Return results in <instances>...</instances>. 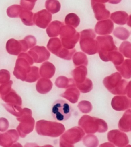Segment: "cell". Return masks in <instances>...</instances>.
Here are the masks:
<instances>
[{"instance_id": "6da1fadb", "label": "cell", "mask_w": 131, "mask_h": 147, "mask_svg": "<svg viewBox=\"0 0 131 147\" xmlns=\"http://www.w3.org/2000/svg\"><path fill=\"white\" fill-rule=\"evenodd\" d=\"M36 131L38 134L57 138L65 131L64 126L61 123L41 120L36 123Z\"/></svg>"}, {"instance_id": "7a4b0ae2", "label": "cell", "mask_w": 131, "mask_h": 147, "mask_svg": "<svg viewBox=\"0 0 131 147\" xmlns=\"http://www.w3.org/2000/svg\"><path fill=\"white\" fill-rule=\"evenodd\" d=\"M105 87L110 92L114 95H124L127 91L128 82L122 80V76L118 72H115L106 77L103 81Z\"/></svg>"}, {"instance_id": "3957f363", "label": "cell", "mask_w": 131, "mask_h": 147, "mask_svg": "<svg viewBox=\"0 0 131 147\" xmlns=\"http://www.w3.org/2000/svg\"><path fill=\"white\" fill-rule=\"evenodd\" d=\"M79 126L83 128L86 133H103L107 130L106 122L101 119L88 115L82 116L79 121Z\"/></svg>"}, {"instance_id": "277c9868", "label": "cell", "mask_w": 131, "mask_h": 147, "mask_svg": "<svg viewBox=\"0 0 131 147\" xmlns=\"http://www.w3.org/2000/svg\"><path fill=\"white\" fill-rule=\"evenodd\" d=\"M34 63V60L28 53H21L16 61L13 75L17 79L25 81L27 76L31 71L30 66Z\"/></svg>"}, {"instance_id": "5b68a950", "label": "cell", "mask_w": 131, "mask_h": 147, "mask_svg": "<svg viewBox=\"0 0 131 147\" xmlns=\"http://www.w3.org/2000/svg\"><path fill=\"white\" fill-rule=\"evenodd\" d=\"M17 120L20 122L17 130L21 138H25L29 133L34 130L35 121L32 117L30 109L24 108L21 116L17 117Z\"/></svg>"}, {"instance_id": "8992f818", "label": "cell", "mask_w": 131, "mask_h": 147, "mask_svg": "<svg viewBox=\"0 0 131 147\" xmlns=\"http://www.w3.org/2000/svg\"><path fill=\"white\" fill-rule=\"evenodd\" d=\"M95 37L93 30L89 29L81 31L80 39L81 50L88 55L95 54L98 51L97 41L94 40Z\"/></svg>"}, {"instance_id": "52a82bcc", "label": "cell", "mask_w": 131, "mask_h": 147, "mask_svg": "<svg viewBox=\"0 0 131 147\" xmlns=\"http://www.w3.org/2000/svg\"><path fill=\"white\" fill-rule=\"evenodd\" d=\"M52 115L57 121H66L71 115V108L63 100H58L53 103L51 110Z\"/></svg>"}, {"instance_id": "ba28073f", "label": "cell", "mask_w": 131, "mask_h": 147, "mask_svg": "<svg viewBox=\"0 0 131 147\" xmlns=\"http://www.w3.org/2000/svg\"><path fill=\"white\" fill-rule=\"evenodd\" d=\"M67 29L68 32L65 26L62 28L60 31V38L64 47L71 49L74 48L75 44L77 43L79 34L74 28L71 27H68Z\"/></svg>"}, {"instance_id": "9c48e42d", "label": "cell", "mask_w": 131, "mask_h": 147, "mask_svg": "<svg viewBox=\"0 0 131 147\" xmlns=\"http://www.w3.org/2000/svg\"><path fill=\"white\" fill-rule=\"evenodd\" d=\"M85 135L83 131L79 127L69 129L60 138V146L63 147L64 144H74L81 141Z\"/></svg>"}, {"instance_id": "30bf717a", "label": "cell", "mask_w": 131, "mask_h": 147, "mask_svg": "<svg viewBox=\"0 0 131 147\" xmlns=\"http://www.w3.org/2000/svg\"><path fill=\"white\" fill-rule=\"evenodd\" d=\"M6 48L8 53L14 55H17L21 52H26L29 48L25 39L17 40L13 38L7 41Z\"/></svg>"}, {"instance_id": "8fae6325", "label": "cell", "mask_w": 131, "mask_h": 147, "mask_svg": "<svg viewBox=\"0 0 131 147\" xmlns=\"http://www.w3.org/2000/svg\"><path fill=\"white\" fill-rule=\"evenodd\" d=\"M36 63H41L48 60L50 56V52L44 46H36L28 52Z\"/></svg>"}, {"instance_id": "7c38bea8", "label": "cell", "mask_w": 131, "mask_h": 147, "mask_svg": "<svg viewBox=\"0 0 131 147\" xmlns=\"http://www.w3.org/2000/svg\"><path fill=\"white\" fill-rule=\"evenodd\" d=\"M107 139L118 147L126 146L129 142L127 135L117 130L110 131L107 134Z\"/></svg>"}, {"instance_id": "4fadbf2b", "label": "cell", "mask_w": 131, "mask_h": 147, "mask_svg": "<svg viewBox=\"0 0 131 147\" xmlns=\"http://www.w3.org/2000/svg\"><path fill=\"white\" fill-rule=\"evenodd\" d=\"M52 20V15L46 10L43 9L34 14V24L41 28L45 29Z\"/></svg>"}, {"instance_id": "5bb4252c", "label": "cell", "mask_w": 131, "mask_h": 147, "mask_svg": "<svg viewBox=\"0 0 131 147\" xmlns=\"http://www.w3.org/2000/svg\"><path fill=\"white\" fill-rule=\"evenodd\" d=\"M19 135L15 130H8L3 134L0 133V146L10 147L19 140Z\"/></svg>"}, {"instance_id": "9a60e30c", "label": "cell", "mask_w": 131, "mask_h": 147, "mask_svg": "<svg viewBox=\"0 0 131 147\" xmlns=\"http://www.w3.org/2000/svg\"><path fill=\"white\" fill-rule=\"evenodd\" d=\"M130 100L125 96H116L112 99L111 105L116 111H124L130 108Z\"/></svg>"}, {"instance_id": "2e32d148", "label": "cell", "mask_w": 131, "mask_h": 147, "mask_svg": "<svg viewBox=\"0 0 131 147\" xmlns=\"http://www.w3.org/2000/svg\"><path fill=\"white\" fill-rule=\"evenodd\" d=\"M1 98L4 102L8 104L17 105L21 106L22 105L21 97L13 89H11L6 94L1 96Z\"/></svg>"}, {"instance_id": "e0dca14e", "label": "cell", "mask_w": 131, "mask_h": 147, "mask_svg": "<svg viewBox=\"0 0 131 147\" xmlns=\"http://www.w3.org/2000/svg\"><path fill=\"white\" fill-rule=\"evenodd\" d=\"M131 127V110L129 109L124 112V115L120 119L118 128L122 131L128 132Z\"/></svg>"}, {"instance_id": "ac0fdd59", "label": "cell", "mask_w": 131, "mask_h": 147, "mask_svg": "<svg viewBox=\"0 0 131 147\" xmlns=\"http://www.w3.org/2000/svg\"><path fill=\"white\" fill-rule=\"evenodd\" d=\"M52 83L50 80L42 78L39 80L36 85V90L38 92L45 94L49 92L52 88Z\"/></svg>"}, {"instance_id": "d6986e66", "label": "cell", "mask_w": 131, "mask_h": 147, "mask_svg": "<svg viewBox=\"0 0 131 147\" xmlns=\"http://www.w3.org/2000/svg\"><path fill=\"white\" fill-rule=\"evenodd\" d=\"M71 74L76 84L82 83L86 80L87 69L83 66L78 67L72 71Z\"/></svg>"}, {"instance_id": "ffe728a7", "label": "cell", "mask_w": 131, "mask_h": 147, "mask_svg": "<svg viewBox=\"0 0 131 147\" xmlns=\"http://www.w3.org/2000/svg\"><path fill=\"white\" fill-rule=\"evenodd\" d=\"M55 68L52 64L49 62L44 63L42 65L40 74L44 78H51L55 74Z\"/></svg>"}, {"instance_id": "44dd1931", "label": "cell", "mask_w": 131, "mask_h": 147, "mask_svg": "<svg viewBox=\"0 0 131 147\" xmlns=\"http://www.w3.org/2000/svg\"><path fill=\"white\" fill-rule=\"evenodd\" d=\"M79 95L77 89L74 87H71V88L67 89L64 93L62 94L61 96L66 98L72 104H74L77 102Z\"/></svg>"}, {"instance_id": "7402d4cb", "label": "cell", "mask_w": 131, "mask_h": 147, "mask_svg": "<svg viewBox=\"0 0 131 147\" xmlns=\"http://www.w3.org/2000/svg\"><path fill=\"white\" fill-rule=\"evenodd\" d=\"M62 23L60 22H53L50 24L47 29V33L49 37H55L60 34L62 29Z\"/></svg>"}, {"instance_id": "603a6c76", "label": "cell", "mask_w": 131, "mask_h": 147, "mask_svg": "<svg viewBox=\"0 0 131 147\" xmlns=\"http://www.w3.org/2000/svg\"><path fill=\"white\" fill-rule=\"evenodd\" d=\"M62 45L60 39L53 38L50 39L47 45V48L53 54L57 55L62 50Z\"/></svg>"}, {"instance_id": "cb8c5ba5", "label": "cell", "mask_w": 131, "mask_h": 147, "mask_svg": "<svg viewBox=\"0 0 131 147\" xmlns=\"http://www.w3.org/2000/svg\"><path fill=\"white\" fill-rule=\"evenodd\" d=\"M55 85L57 87L60 88H66L70 87H75L76 84L72 79H68L65 76H60L55 82Z\"/></svg>"}, {"instance_id": "d4e9b609", "label": "cell", "mask_w": 131, "mask_h": 147, "mask_svg": "<svg viewBox=\"0 0 131 147\" xmlns=\"http://www.w3.org/2000/svg\"><path fill=\"white\" fill-rule=\"evenodd\" d=\"M19 17L24 25L26 26L34 25V14L31 11H29L26 10H22L19 14Z\"/></svg>"}, {"instance_id": "484cf974", "label": "cell", "mask_w": 131, "mask_h": 147, "mask_svg": "<svg viewBox=\"0 0 131 147\" xmlns=\"http://www.w3.org/2000/svg\"><path fill=\"white\" fill-rule=\"evenodd\" d=\"M115 68L121 74L122 76L124 78L128 79L131 78V68L126 61V59L125 60L124 64L122 65H116Z\"/></svg>"}, {"instance_id": "4316f807", "label": "cell", "mask_w": 131, "mask_h": 147, "mask_svg": "<svg viewBox=\"0 0 131 147\" xmlns=\"http://www.w3.org/2000/svg\"><path fill=\"white\" fill-rule=\"evenodd\" d=\"M4 107L7 110V111L17 117H20L23 113V109L21 106L17 105H10L8 104H3Z\"/></svg>"}, {"instance_id": "83f0119b", "label": "cell", "mask_w": 131, "mask_h": 147, "mask_svg": "<svg viewBox=\"0 0 131 147\" xmlns=\"http://www.w3.org/2000/svg\"><path fill=\"white\" fill-rule=\"evenodd\" d=\"M45 7L50 12L54 14L60 11V4L57 0H47L46 2Z\"/></svg>"}, {"instance_id": "f1b7e54d", "label": "cell", "mask_w": 131, "mask_h": 147, "mask_svg": "<svg viewBox=\"0 0 131 147\" xmlns=\"http://www.w3.org/2000/svg\"><path fill=\"white\" fill-rule=\"evenodd\" d=\"M76 85L82 93L89 92L93 88L92 82L89 78H86L82 83L76 84Z\"/></svg>"}, {"instance_id": "f546056e", "label": "cell", "mask_w": 131, "mask_h": 147, "mask_svg": "<svg viewBox=\"0 0 131 147\" xmlns=\"http://www.w3.org/2000/svg\"><path fill=\"white\" fill-rule=\"evenodd\" d=\"M73 61L75 66L80 65H84L85 66H87L88 65L87 57L82 52L76 53L73 58Z\"/></svg>"}, {"instance_id": "4dcf8cb0", "label": "cell", "mask_w": 131, "mask_h": 147, "mask_svg": "<svg viewBox=\"0 0 131 147\" xmlns=\"http://www.w3.org/2000/svg\"><path fill=\"white\" fill-rule=\"evenodd\" d=\"M38 67H31V71L29 73L25 81L28 83H34L40 78Z\"/></svg>"}, {"instance_id": "1f68e13d", "label": "cell", "mask_w": 131, "mask_h": 147, "mask_svg": "<svg viewBox=\"0 0 131 147\" xmlns=\"http://www.w3.org/2000/svg\"><path fill=\"white\" fill-rule=\"evenodd\" d=\"M22 11L21 6L14 5L8 8L7 10V15L10 18H18Z\"/></svg>"}, {"instance_id": "d6a6232c", "label": "cell", "mask_w": 131, "mask_h": 147, "mask_svg": "<svg viewBox=\"0 0 131 147\" xmlns=\"http://www.w3.org/2000/svg\"><path fill=\"white\" fill-rule=\"evenodd\" d=\"M119 50L126 57L131 59V43L128 42H123L119 47Z\"/></svg>"}, {"instance_id": "836d02e7", "label": "cell", "mask_w": 131, "mask_h": 147, "mask_svg": "<svg viewBox=\"0 0 131 147\" xmlns=\"http://www.w3.org/2000/svg\"><path fill=\"white\" fill-rule=\"evenodd\" d=\"M75 52V49L68 50L66 49H62L60 51V52L57 56L63 59L70 60L72 59V56L73 55Z\"/></svg>"}, {"instance_id": "e575fe53", "label": "cell", "mask_w": 131, "mask_h": 147, "mask_svg": "<svg viewBox=\"0 0 131 147\" xmlns=\"http://www.w3.org/2000/svg\"><path fill=\"white\" fill-rule=\"evenodd\" d=\"M37 0H21L20 4L22 8L24 9L31 10L34 9L35 3Z\"/></svg>"}, {"instance_id": "d590c367", "label": "cell", "mask_w": 131, "mask_h": 147, "mask_svg": "<svg viewBox=\"0 0 131 147\" xmlns=\"http://www.w3.org/2000/svg\"><path fill=\"white\" fill-rule=\"evenodd\" d=\"M13 84L12 81H9L6 83L0 86V94L1 96L5 95L12 89L11 86Z\"/></svg>"}, {"instance_id": "8d00e7d4", "label": "cell", "mask_w": 131, "mask_h": 147, "mask_svg": "<svg viewBox=\"0 0 131 147\" xmlns=\"http://www.w3.org/2000/svg\"><path fill=\"white\" fill-rule=\"evenodd\" d=\"M10 74L7 70L2 69L0 70V84H5L10 81Z\"/></svg>"}, {"instance_id": "74e56055", "label": "cell", "mask_w": 131, "mask_h": 147, "mask_svg": "<svg viewBox=\"0 0 131 147\" xmlns=\"http://www.w3.org/2000/svg\"><path fill=\"white\" fill-rule=\"evenodd\" d=\"M9 122L5 118H0V131L5 132L9 128Z\"/></svg>"}, {"instance_id": "f35d334b", "label": "cell", "mask_w": 131, "mask_h": 147, "mask_svg": "<svg viewBox=\"0 0 131 147\" xmlns=\"http://www.w3.org/2000/svg\"><path fill=\"white\" fill-rule=\"evenodd\" d=\"M24 39L26 41L28 45L29 48L32 47L34 45H36V38H34V36H27Z\"/></svg>"}, {"instance_id": "ab89813d", "label": "cell", "mask_w": 131, "mask_h": 147, "mask_svg": "<svg viewBox=\"0 0 131 147\" xmlns=\"http://www.w3.org/2000/svg\"><path fill=\"white\" fill-rule=\"evenodd\" d=\"M127 90H128V96L131 98V81L129 82L128 86H127Z\"/></svg>"}, {"instance_id": "60d3db41", "label": "cell", "mask_w": 131, "mask_h": 147, "mask_svg": "<svg viewBox=\"0 0 131 147\" xmlns=\"http://www.w3.org/2000/svg\"></svg>"}]
</instances>
